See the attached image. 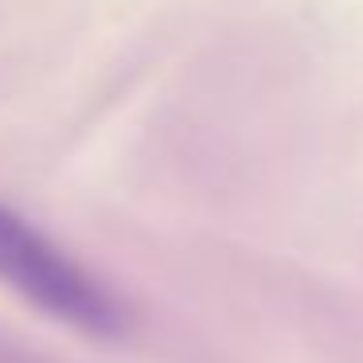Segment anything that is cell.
I'll use <instances>...</instances> for the list:
<instances>
[{
	"instance_id": "6da1fadb",
	"label": "cell",
	"mask_w": 363,
	"mask_h": 363,
	"mask_svg": "<svg viewBox=\"0 0 363 363\" xmlns=\"http://www.w3.org/2000/svg\"><path fill=\"white\" fill-rule=\"evenodd\" d=\"M0 285L82 336L121 340L133 328L125 297L9 203H0Z\"/></svg>"
},
{
	"instance_id": "7a4b0ae2",
	"label": "cell",
	"mask_w": 363,
	"mask_h": 363,
	"mask_svg": "<svg viewBox=\"0 0 363 363\" xmlns=\"http://www.w3.org/2000/svg\"><path fill=\"white\" fill-rule=\"evenodd\" d=\"M0 363H59V359H51V355L35 352V347L16 344L12 336H4V332H0Z\"/></svg>"
}]
</instances>
